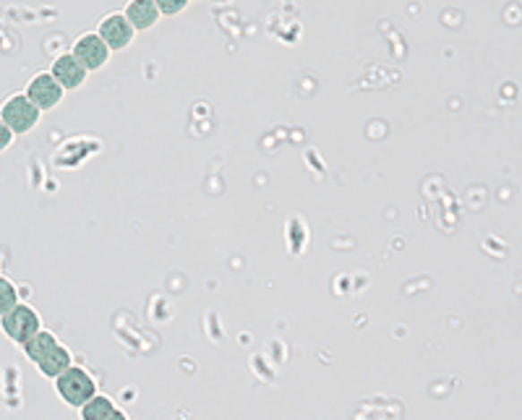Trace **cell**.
I'll return each mask as SVG.
<instances>
[{
    "mask_svg": "<svg viewBox=\"0 0 522 420\" xmlns=\"http://www.w3.org/2000/svg\"><path fill=\"white\" fill-rule=\"evenodd\" d=\"M63 91L65 90L56 81V76H53L50 71H45V73H37V76L31 79L30 87H27L24 94L30 97L39 110H50V107L61 105Z\"/></svg>",
    "mask_w": 522,
    "mask_h": 420,
    "instance_id": "cell-5",
    "label": "cell"
},
{
    "mask_svg": "<svg viewBox=\"0 0 522 420\" xmlns=\"http://www.w3.org/2000/svg\"><path fill=\"white\" fill-rule=\"evenodd\" d=\"M0 330L5 331V337H11L16 345H27L31 337L42 330V324H39V316L31 305L19 303L8 313L0 316Z\"/></svg>",
    "mask_w": 522,
    "mask_h": 420,
    "instance_id": "cell-2",
    "label": "cell"
},
{
    "mask_svg": "<svg viewBox=\"0 0 522 420\" xmlns=\"http://www.w3.org/2000/svg\"><path fill=\"white\" fill-rule=\"evenodd\" d=\"M50 73L56 76V81L61 84L63 90H79V87L84 84V79H87L90 71L76 60L73 53H63V56H58V58L53 60Z\"/></svg>",
    "mask_w": 522,
    "mask_h": 420,
    "instance_id": "cell-7",
    "label": "cell"
},
{
    "mask_svg": "<svg viewBox=\"0 0 522 420\" xmlns=\"http://www.w3.org/2000/svg\"><path fill=\"white\" fill-rule=\"evenodd\" d=\"M13 305H19V293H16V287H13L11 279L0 277V316L8 313Z\"/></svg>",
    "mask_w": 522,
    "mask_h": 420,
    "instance_id": "cell-12",
    "label": "cell"
},
{
    "mask_svg": "<svg viewBox=\"0 0 522 420\" xmlns=\"http://www.w3.org/2000/svg\"><path fill=\"white\" fill-rule=\"evenodd\" d=\"M73 365V358H71V353L63 347L61 342L45 356V358L37 363V368H39V373L42 376H47V379H58L63 371H68Z\"/></svg>",
    "mask_w": 522,
    "mask_h": 420,
    "instance_id": "cell-9",
    "label": "cell"
},
{
    "mask_svg": "<svg viewBox=\"0 0 522 420\" xmlns=\"http://www.w3.org/2000/svg\"><path fill=\"white\" fill-rule=\"evenodd\" d=\"M56 345H58V339H56V334H53V331L39 330L34 337H31L30 342H27V345H21V347H24L27 358L37 365V363L45 358V356H47Z\"/></svg>",
    "mask_w": 522,
    "mask_h": 420,
    "instance_id": "cell-10",
    "label": "cell"
},
{
    "mask_svg": "<svg viewBox=\"0 0 522 420\" xmlns=\"http://www.w3.org/2000/svg\"><path fill=\"white\" fill-rule=\"evenodd\" d=\"M56 390L61 394V399L71 407H84L94 394H97V384L90 376V371H84L81 365H71L68 371H63L61 376L56 379Z\"/></svg>",
    "mask_w": 522,
    "mask_h": 420,
    "instance_id": "cell-1",
    "label": "cell"
},
{
    "mask_svg": "<svg viewBox=\"0 0 522 420\" xmlns=\"http://www.w3.org/2000/svg\"><path fill=\"white\" fill-rule=\"evenodd\" d=\"M73 56L87 71H99L107 63V58H110V47L105 45V39L97 31H90V34H81L76 39Z\"/></svg>",
    "mask_w": 522,
    "mask_h": 420,
    "instance_id": "cell-4",
    "label": "cell"
},
{
    "mask_svg": "<svg viewBox=\"0 0 522 420\" xmlns=\"http://www.w3.org/2000/svg\"><path fill=\"white\" fill-rule=\"evenodd\" d=\"M97 34L105 39V45H107L110 50H125V47L133 42L136 30L131 27V21L125 19V13H110V16L102 19V24H99Z\"/></svg>",
    "mask_w": 522,
    "mask_h": 420,
    "instance_id": "cell-6",
    "label": "cell"
},
{
    "mask_svg": "<svg viewBox=\"0 0 522 420\" xmlns=\"http://www.w3.org/2000/svg\"><path fill=\"white\" fill-rule=\"evenodd\" d=\"M125 19L131 21V27L136 31L152 30L159 19V11H157L154 0H131L125 5Z\"/></svg>",
    "mask_w": 522,
    "mask_h": 420,
    "instance_id": "cell-8",
    "label": "cell"
},
{
    "mask_svg": "<svg viewBox=\"0 0 522 420\" xmlns=\"http://www.w3.org/2000/svg\"><path fill=\"white\" fill-rule=\"evenodd\" d=\"M107 420H128V418H125L124 410H116V413H113V416H110V418H107Z\"/></svg>",
    "mask_w": 522,
    "mask_h": 420,
    "instance_id": "cell-15",
    "label": "cell"
},
{
    "mask_svg": "<svg viewBox=\"0 0 522 420\" xmlns=\"http://www.w3.org/2000/svg\"><path fill=\"white\" fill-rule=\"evenodd\" d=\"M188 3H191V0H154L159 16H178L181 11H185Z\"/></svg>",
    "mask_w": 522,
    "mask_h": 420,
    "instance_id": "cell-13",
    "label": "cell"
},
{
    "mask_svg": "<svg viewBox=\"0 0 522 420\" xmlns=\"http://www.w3.org/2000/svg\"><path fill=\"white\" fill-rule=\"evenodd\" d=\"M116 402L105 394H94L92 399L81 407V420H107L116 413Z\"/></svg>",
    "mask_w": 522,
    "mask_h": 420,
    "instance_id": "cell-11",
    "label": "cell"
},
{
    "mask_svg": "<svg viewBox=\"0 0 522 420\" xmlns=\"http://www.w3.org/2000/svg\"><path fill=\"white\" fill-rule=\"evenodd\" d=\"M13 136H16V133H13V131H11L8 125H5V120L0 118V151L8 150V147H11Z\"/></svg>",
    "mask_w": 522,
    "mask_h": 420,
    "instance_id": "cell-14",
    "label": "cell"
},
{
    "mask_svg": "<svg viewBox=\"0 0 522 420\" xmlns=\"http://www.w3.org/2000/svg\"><path fill=\"white\" fill-rule=\"evenodd\" d=\"M42 110L31 102L27 94H13L11 99L3 102L0 107V118L5 120V125L19 136V133H30L31 128L39 123Z\"/></svg>",
    "mask_w": 522,
    "mask_h": 420,
    "instance_id": "cell-3",
    "label": "cell"
}]
</instances>
